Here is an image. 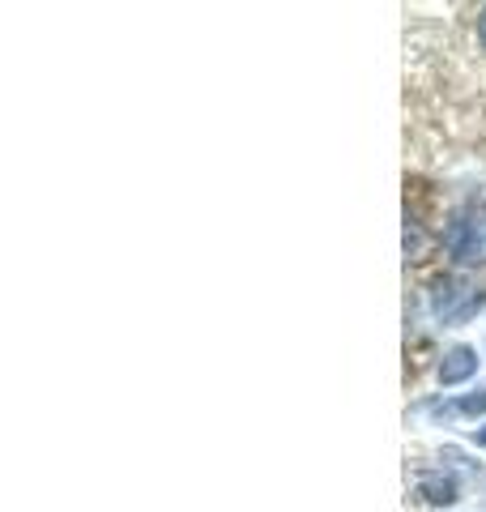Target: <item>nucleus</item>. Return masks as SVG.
<instances>
[{"mask_svg":"<svg viewBox=\"0 0 486 512\" xmlns=\"http://www.w3.org/2000/svg\"><path fill=\"white\" fill-rule=\"evenodd\" d=\"M478 444H486V431H478Z\"/></svg>","mask_w":486,"mask_h":512,"instance_id":"423d86ee","label":"nucleus"},{"mask_svg":"<svg viewBox=\"0 0 486 512\" xmlns=\"http://www.w3.org/2000/svg\"><path fill=\"white\" fill-rule=\"evenodd\" d=\"M478 303H482V291H474V286H465V282H452V278H444L440 291H435V312L444 320H461L474 312Z\"/></svg>","mask_w":486,"mask_h":512,"instance_id":"f03ea898","label":"nucleus"},{"mask_svg":"<svg viewBox=\"0 0 486 512\" xmlns=\"http://www.w3.org/2000/svg\"><path fill=\"white\" fill-rule=\"evenodd\" d=\"M418 491H423L431 504H452L457 500V483H452L448 474H423L418 478Z\"/></svg>","mask_w":486,"mask_h":512,"instance_id":"20e7f679","label":"nucleus"},{"mask_svg":"<svg viewBox=\"0 0 486 512\" xmlns=\"http://www.w3.org/2000/svg\"><path fill=\"white\" fill-rule=\"evenodd\" d=\"M478 372V350H469V346H452L448 355H444V363H440V384H461V380H469Z\"/></svg>","mask_w":486,"mask_h":512,"instance_id":"7ed1b4c3","label":"nucleus"},{"mask_svg":"<svg viewBox=\"0 0 486 512\" xmlns=\"http://www.w3.org/2000/svg\"><path fill=\"white\" fill-rule=\"evenodd\" d=\"M478 35H482V47H486V9H482V18H478Z\"/></svg>","mask_w":486,"mask_h":512,"instance_id":"39448f33","label":"nucleus"},{"mask_svg":"<svg viewBox=\"0 0 486 512\" xmlns=\"http://www.w3.org/2000/svg\"><path fill=\"white\" fill-rule=\"evenodd\" d=\"M444 248L461 265H486V210H461L444 231Z\"/></svg>","mask_w":486,"mask_h":512,"instance_id":"f257e3e1","label":"nucleus"}]
</instances>
